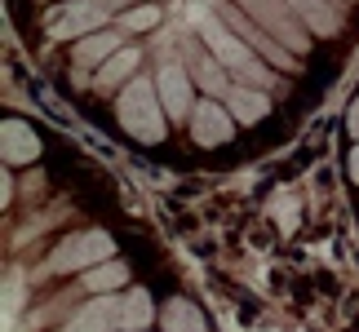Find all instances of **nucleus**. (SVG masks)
Returning <instances> with one entry per match:
<instances>
[{"label":"nucleus","mask_w":359,"mask_h":332,"mask_svg":"<svg viewBox=\"0 0 359 332\" xmlns=\"http://www.w3.org/2000/svg\"><path fill=\"white\" fill-rule=\"evenodd\" d=\"M137 62H142V53H137V49H120V53H111V58L102 62V71H98V80H93V85H98V89H116L120 80L133 76Z\"/></svg>","instance_id":"nucleus-16"},{"label":"nucleus","mask_w":359,"mask_h":332,"mask_svg":"<svg viewBox=\"0 0 359 332\" xmlns=\"http://www.w3.org/2000/svg\"><path fill=\"white\" fill-rule=\"evenodd\" d=\"M222 22H226L231 32H236V36L244 40V45H253V49L262 53V58H271L275 67H280V71H288V67L297 71V62H293V49H284L280 40H275V36L266 32V27H257V22H253V18H248V13L240 9V5H226V9H222Z\"/></svg>","instance_id":"nucleus-5"},{"label":"nucleus","mask_w":359,"mask_h":332,"mask_svg":"<svg viewBox=\"0 0 359 332\" xmlns=\"http://www.w3.org/2000/svg\"><path fill=\"white\" fill-rule=\"evenodd\" d=\"M156 22H160V9H156V5L129 9V13H124V18H120V27H124V32H151V27H156Z\"/></svg>","instance_id":"nucleus-18"},{"label":"nucleus","mask_w":359,"mask_h":332,"mask_svg":"<svg viewBox=\"0 0 359 332\" xmlns=\"http://www.w3.org/2000/svg\"><path fill=\"white\" fill-rule=\"evenodd\" d=\"M0 137H5V164H32L40 155V142H36L32 124H22V120H5Z\"/></svg>","instance_id":"nucleus-9"},{"label":"nucleus","mask_w":359,"mask_h":332,"mask_svg":"<svg viewBox=\"0 0 359 332\" xmlns=\"http://www.w3.org/2000/svg\"><path fill=\"white\" fill-rule=\"evenodd\" d=\"M346 173H351V177H355V182H359V146L351 151V160H346Z\"/></svg>","instance_id":"nucleus-21"},{"label":"nucleus","mask_w":359,"mask_h":332,"mask_svg":"<svg viewBox=\"0 0 359 332\" xmlns=\"http://www.w3.org/2000/svg\"><path fill=\"white\" fill-rule=\"evenodd\" d=\"M231 129H236V116H231L217 98L196 102V111H191V137H196L200 146H222V142H231Z\"/></svg>","instance_id":"nucleus-6"},{"label":"nucleus","mask_w":359,"mask_h":332,"mask_svg":"<svg viewBox=\"0 0 359 332\" xmlns=\"http://www.w3.org/2000/svg\"><path fill=\"white\" fill-rule=\"evenodd\" d=\"M107 53H120V36L116 32H93L76 45V80H85V71L93 62H102Z\"/></svg>","instance_id":"nucleus-12"},{"label":"nucleus","mask_w":359,"mask_h":332,"mask_svg":"<svg viewBox=\"0 0 359 332\" xmlns=\"http://www.w3.org/2000/svg\"><path fill=\"white\" fill-rule=\"evenodd\" d=\"M116 116L124 124V133H133L137 142H164V133H169V111L160 102V89L151 85V80H129L124 93L116 98Z\"/></svg>","instance_id":"nucleus-1"},{"label":"nucleus","mask_w":359,"mask_h":332,"mask_svg":"<svg viewBox=\"0 0 359 332\" xmlns=\"http://www.w3.org/2000/svg\"><path fill=\"white\" fill-rule=\"evenodd\" d=\"M116 306H120V301H111V297L89 301V306L80 310L72 324H67V332H107V328L116 324Z\"/></svg>","instance_id":"nucleus-13"},{"label":"nucleus","mask_w":359,"mask_h":332,"mask_svg":"<svg viewBox=\"0 0 359 332\" xmlns=\"http://www.w3.org/2000/svg\"><path fill=\"white\" fill-rule=\"evenodd\" d=\"M133 332H147V328H133Z\"/></svg>","instance_id":"nucleus-23"},{"label":"nucleus","mask_w":359,"mask_h":332,"mask_svg":"<svg viewBox=\"0 0 359 332\" xmlns=\"http://www.w3.org/2000/svg\"><path fill=\"white\" fill-rule=\"evenodd\" d=\"M226 106H231V116H236L240 124H257L262 116H266V93H253L248 85H240V89H231L226 93Z\"/></svg>","instance_id":"nucleus-14"},{"label":"nucleus","mask_w":359,"mask_h":332,"mask_svg":"<svg viewBox=\"0 0 359 332\" xmlns=\"http://www.w3.org/2000/svg\"><path fill=\"white\" fill-rule=\"evenodd\" d=\"M284 5L293 9V13L311 27L315 36H333L337 27H341V13L328 5V0H284Z\"/></svg>","instance_id":"nucleus-10"},{"label":"nucleus","mask_w":359,"mask_h":332,"mask_svg":"<svg viewBox=\"0 0 359 332\" xmlns=\"http://www.w3.org/2000/svg\"><path fill=\"white\" fill-rule=\"evenodd\" d=\"M111 13V0H89V5H67L53 22V36H93Z\"/></svg>","instance_id":"nucleus-8"},{"label":"nucleus","mask_w":359,"mask_h":332,"mask_svg":"<svg viewBox=\"0 0 359 332\" xmlns=\"http://www.w3.org/2000/svg\"><path fill=\"white\" fill-rule=\"evenodd\" d=\"M196 80H200V85L209 89V93H213V98H217V93H222V98H226V93H231V85H226V76L217 71L213 62H200V67H196Z\"/></svg>","instance_id":"nucleus-19"},{"label":"nucleus","mask_w":359,"mask_h":332,"mask_svg":"<svg viewBox=\"0 0 359 332\" xmlns=\"http://www.w3.org/2000/svg\"><path fill=\"white\" fill-rule=\"evenodd\" d=\"M164 332H209V324H204V314L187 297H173L164 306Z\"/></svg>","instance_id":"nucleus-15"},{"label":"nucleus","mask_w":359,"mask_h":332,"mask_svg":"<svg viewBox=\"0 0 359 332\" xmlns=\"http://www.w3.org/2000/svg\"><path fill=\"white\" fill-rule=\"evenodd\" d=\"M200 36H204V45L213 49V58L222 62L226 71H236L244 85H262V89L275 85V76L266 71V58H262L253 45H244V40L231 32L222 18H204L200 22Z\"/></svg>","instance_id":"nucleus-2"},{"label":"nucleus","mask_w":359,"mask_h":332,"mask_svg":"<svg viewBox=\"0 0 359 332\" xmlns=\"http://www.w3.org/2000/svg\"><path fill=\"white\" fill-rule=\"evenodd\" d=\"M346 129H351V137L359 142V98L351 102V116H346Z\"/></svg>","instance_id":"nucleus-20"},{"label":"nucleus","mask_w":359,"mask_h":332,"mask_svg":"<svg viewBox=\"0 0 359 332\" xmlns=\"http://www.w3.org/2000/svg\"><path fill=\"white\" fill-rule=\"evenodd\" d=\"M156 89H160V102L169 111V120H187L196 111V102H191V76L182 67H160Z\"/></svg>","instance_id":"nucleus-7"},{"label":"nucleus","mask_w":359,"mask_h":332,"mask_svg":"<svg viewBox=\"0 0 359 332\" xmlns=\"http://www.w3.org/2000/svg\"><path fill=\"white\" fill-rule=\"evenodd\" d=\"M236 5H240L257 27H266V32L280 40L284 49H293V53H306V49H311V27L302 22L297 13L284 5V0H236Z\"/></svg>","instance_id":"nucleus-3"},{"label":"nucleus","mask_w":359,"mask_h":332,"mask_svg":"<svg viewBox=\"0 0 359 332\" xmlns=\"http://www.w3.org/2000/svg\"><path fill=\"white\" fill-rule=\"evenodd\" d=\"M129 279V270H124V261H98V266L85 270V288L89 293H111Z\"/></svg>","instance_id":"nucleus-17"},{"label":"nucleus","mask_w":359,"mask_h":332,"mask_svg":"<svg viewBox=\"0 0 359 332\" xmlns=\"http://www.w3.org/2000/svg\"><path fill=\"white\" fill-rule=\"evenodd\" d=\"M111 5H124V0H111Z\"/></svg>","instance_id":"nucleus-22"},{"label":"nucleus","mask_w":359,"mask_h":332,"mask_svg":"<svg viewBox=\"0 0 359 332\" xmlns=\"http://www.w3.org/2000/svg\"><path fill=\"white\" fill-rule=\"evenodd\" d=\"M151 319H156V301H151V293L133 288V293H124V297H120V306H116V324H120L124 332L147 328Z\"/></svg>","instance_id":"nucleus-11"},{"label":"nucleus","mask_w":359,"mask_h":332,"mask_svg":"<svg viewBox=\"0 0 359 332\" xmlns=\"http://www.w3.org/2000/svg\"><path fill=\"white\" fill-rule=\"evenodd\" d=\"M98 261H111V235L107 230H85V235H72L53 248L49 257V270H89Z\"/></svg>","instance_id":"nucleus-4"}]
</instances>
